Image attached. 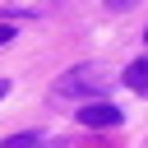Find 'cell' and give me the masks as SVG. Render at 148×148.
<instances>
[{"label":"cell","instance_id":"6da1fadb","mask_svg":"<svg viewBox=\"0 0 148 148\" xmlns=\"http://www.w3.org/2000/svg\"><path fill=\"white\" fill-rule=\"evenodd\" d=\"M111 88V74L97 65H74L56 79V97H102Z\"/></svg>","mask_w":148,"mask_h":148},{"label":"cell","instance_id":"7a4b0ae2","mask_svg":"<svg viewBox=\"0 0 148 148\" xmlns=\"http://www.w3.org/2000/svg\"><path fill=\"white\" fill-rule=\"evenodd\" d=\"M79 116V125H88V130H116L120 120H125V111L116 106V102H88L83 111H74Z\"/></svg>","mask_w":148,"mask_h":148},{"label":"cell","instance_id":"3957f363","mask_svg":"<svg viewBox=\"0 0 148 148\" xmlns=\"http://www.w3.org/2000/svg\"><path fill=\"white\" fill-rule=\"evenodd\" d=\"M125 83H130L134 92H148V60H134V65L125 69Z\"/></svg>","mask_w":148,"mask_h":148},{"label":"cell","instance_id":"277c9868","mask_svg":"<svg viewBox=\"0 0 148 148\" xmlns=\"http://www.w3.org/2000/svg\"><path fill=\"white\" fill-rule=\"evenodd\" d=\"M37 143V134H14V139H5L0 148H32Z\"/></svg>","mask_w":148,"mask_h":148},{"label":"cell","instance_id":"5b68a950","mask_svg":"<svg viewBox=\"0 0 148 148\" xmlns=\"http://www.w3.org/2000/svg\"><path fill=\"white\" fill-rule=\"evenodd\" d=\"M134 0H106V9H130Z\"/></svg>","mask_w":148,"mask_h":148},{"label":"cell","instance_id":"8992f818","mask_svg":"<svg viewBox=\"0 0 148 148\" xmlns=\"http://www.w3.org/2000/svg\"><path fill=\"white\" fill-rule=\"evenodd\" d=\"M9 37H14V28H9V23H0V46H5Z\"/></svg>","mask_w":148,"mask_h":148},{"label":"cell","instance_id":"52a82bcc","mask_svg":"<svg viewBox=\"0 0 148 148\" xmlns=\"http://www.w3.org/2000/svg\"><path fill=\"white\" fill-rule=\"evenodd\" d=\"M5 92H9V79H0V97H5Z\"/></svg>","mask_w":148,"mask_h":148}]
</instances>
